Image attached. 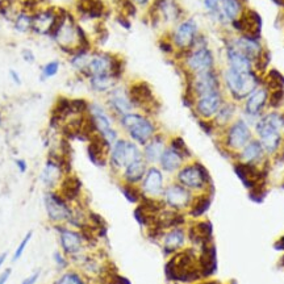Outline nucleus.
<instances>
[{"instance_id":"nucleus-1","label":"nucleus","mask_w":284,"mask_h":284,"mask_svg":"<svg viewBox=\"0 0 284 284\" xmlns=\"http://www.w3.org/2000/svg\"><path fill=\"white\" fill-rule=\"evenodd\" d=\"M50 40L66 57L83 47L95 49L94 41L90 37L85 27L75 17L74 12L66 8H62L61 17Z\"/></svg>"},{"instance_id":"nucleus-2","label":"nucleus","mask_w":284,"mask_h":284,"mask_svg":"<svg viewBox=\"0 0 284 284\" xmlns=\"http://www.w3.org/2000/svg\"><path fill=\"white\" fill-rule=\"evenodd\" d=\"M116 122L126 134V138L132 139L141 148L159 132L158 124L153 116L139 111L129 112L126 115L116 118Z\"/></svg>"},{"instance_id":"nucleus-3","label":"nucleus","mask_w":284,"mask_h":284,"mask_svg":"<svg viewBox=\"0 0 284 284\" xmlns=\"http://www.w3.org/2000/svg\"><path fill=\"white\" fill-rule=\"evenodd\" d=\"M71 171L70 157H64L55 148H50L42 170L38 174V180L45 191L58 189L63 178Z\"/></svg>"},{"instance_id":"nucleus-4","label":"nucleus","mask_w":284,"mask_h":284,"mask_svg":"<svg viewBox=\"0 0 284 284\" xmlns=\"http://www.w3.org/2000/svg\"><path fill=\"white\" fill-rule=\"evenodd\" d=\"M87 118L92 126L95 135H99L111 148L118 138V129L115 126L116 118L113 117L105 104L99 102H90Z\"/></svg>"},{"instance_id":"nucleus-5","label":"nucleus","mask_w":284,"mask_h":284,"mask_svg":"<svg viewBox=\"0 0 284 284\" xmlns=\"http://www.w3.org/2000/svg\"><path fill=\"white\" fill-rule=\"evenodd\" d=\"M221 78L225 88L236 102L246 99L254 90L262 86V77L254 70L249 73H238L227 67L221 73Z\"/></svg>"},{"instance_id":"nucleus-6","label":"nucleus","mask_w":284,"mask_h":284,"mask_svg":"<svg viewBox=\"0 0 284 284\" xmlns=\"http://www.w3.org/2000/svg\"><path fill=\"white\" fill-rule=\"evenodd\" d=\"M125 74V59L112 51L94 49L90 58L85 79L91 75H112L121 82Z\"/></svg>"},{"instance_id":"nucleus-7","label":"nucleus","mask_w":284,"mask_h":284,"mask_svg":"<svg viewBox=\"0 0 284 284\" xmlns=\"http://www.w3.org/2000/svg\"><path fill=\"white\" fill-rule=\"evenodd\" d=\"M196 254L192 249H183L174 255L166 264V275L169 279L180 281L195 280L201 274V270L197 268Z\"/></svg>"},{"instance_id":"nucleus-8","label":"nucleus","mask_w":284,"mask_h":284,"mask_svg":"<svg viewBox=\"0 0 284 284\" xmlns=\"http://www.w3.org/2000/svg\"><path fill=\"white\" fill-rule=\"evenodd\" d=\"M45 215L51 227L70 225L75 217V205L64 199L57 189L45 191L42 195Z\"/></svg>"},{"instance_id":"nucleus-9","label":"nucleus","mask_w":284,"mask_h":284,"mask_svg":"<svg viewBox=\"0 0 284 284\" xmlns=\"http://www.w3.org/2000/svg\"><path fill=\"white\" fill-rule=\"evenodd\" d=\"M183 75H195L216 68V57L209 46L192 47L184 54L174 58Z\"/></svg>"},{"instance_id":"nucleus-10","label":"nucleus","mask_w":284,"mask_h":284,"mask_svg":"<svg viewBox=\"0 0 284 284\" xmlns=\"http://www.w3.org/2000/svg\"><path fill=\"white\" fill-rule=\"evenodd\" d=\"M148 17L152 27H166V31H169L186 17V11L178 0H153L148 8Z\"/></svg>"},{"instance_id":"nucleus-11","label":"nucleus","mask_w":284,"mask_h":284,"mask_svg":"<svg viewBox=\"0 0 284 284\" xmlns=\"http://www.w3.org/2000/svg\"><path fill=\"white\" fill-rule=\"evenodd\" d=\"M200 33H201V31H200L199 23L196 21V19L187 16L178 24H175L173 28H170L169 31L165 32V34L171 41V44L175 49V57L191 50Z\"/></svg>"},{"instance_id":"nucleus-12","label":"nucleus","mask_w":284,"mask_h":284,"mask_svg":"<svg viewBox=\"0 0 284 284\" xmlns=\"http://www.w3.org/2000/svg\"><path fill=\"white\" fill-rule=\"evenodd\" d=\"M186 82L184 94L193 100L196 98H201L205 95L221 92L223 87V78L221 73L217 68L209 71H204L195 75H183Z\"/></svg>"},{"instance_id":"nucleus-13","label":"nucleus","mask_w":284,"mask_h":284,"mask_svg":"<svg viewBox=\"0 0 284 284\" xmlns=\"http://www.w3.org/2000/svg\"><path fill=\"white\" fill-rule=\"evenodd\" d=\"M142 158L141 146L137 145L132 139L120 137L108 152V166L112 173L120 174L126 166L137 159Z\"/></svg>"},{"instance_id":"nucleus-14","label":"nucleus","mask_w":284,"mask_h":284,"mask_svg":"<svg viewBox=\"0 0 284 284\" xmlns=\"http://www.w3.org/2000/svg\"><path fill=\"white\" fill-rule=\"evenodd\" d=\"M53 230L57 236L59 250L66 254L70 259H74L82 254H85L90 247L83 230L73 228L70 225H54Z\"/></svg>"},{"instance_id":"nucleus-15","label":"nucleus","mask_w":284,"mask_h":284,"mask_svg":"<svg viewBox=\"0 0 284 284\" xmlns=\"http://www.w3.org/2000/svg\"><path fill=\"white\" fill-rule=\"evenodd\" d=\"M175 182L186 187L192 193H201L206 187L210 186L209 171L205 169L203 163L197 161H188L180 167L175 174Z\"/></svg>"},{"instance_id":"nucleus-16","label":"nucleus","mask_w":284,"mask_h":284,"mask_svg":"<svg viewBox=\"0 0 284 284\" xmlns=\"http://www.w3.org/2000/svg\"><path fill=\"white\" fill-rule=\"evenodd\" d=\"M128 92L133 103L134 111L144 112L154 116L159 109V102L152 86L145 81H134L128 85Z\"/></svg>"},{"instance_id":"nucleus-17","label":"nucleus","mask_w":284,"mask_h":284,"mask_svg":"<svg viewBox=\"0 0 284 284\" xmlns=\"http://www.w3.org/2000/svg\"><path fill=\"white\" fill-rule=\"evenodd\" d=\"M61 12V7H50V6H42V7L33 11L32 34L38 36V37L50 38L58 21H59Z\"/></svg>"},{"instance_id":"nucleus-18","label":"nucleus","mask_w":284,"mask_h":284,"mask_svg":"<svg viewBox=\"0 0 284 284\" xmlns=\"http://www.w3.org/2000/svg\"><path fill=\"white\" fill-rule=\"evenodd\" d=\"M193 197H195V193H192L186 187H183L182 184L174 180L166 186L161 200L167 209L183 212V210L188 209Z\"/></svg>"},{"instance_id":"nucleus-19","label":"nucleus","mask_w":284,"mask_h":284,"mask_svg":"<svg viewBox=\"0 0 284 284\" xmlns=\"http://www.w3.org/2000/svg\"><path fill=\"white\" fill-rule=\"evenodd\" d=\"M230 28L237 34H249L253 37L262 38V27L263 21L257 11L253 8L245 7L244 12L236 20L230 21Z\"/></svg>"},{"instance_id":"nucleus-20","label":"nucleus","mask_w":284,"mask_h":284,"mask_svg":"<svg viewBox=\"0 0 284 284\" xmlns=\"http://www.w3.org/2000/svg\"><path fill=\"white\" fill-rule=\"evenodd\" d=\"M104 104L115 118L121 117L129 112L134 111L133 103L129 96L128 86H122L120 83L105 95Z\"/></svg>"},{"instance_id":"nucleus-21","label":"nucleus","mask_w":284,"mask_h":284,"mask_svg":"<svg viewBox=\"0 0 284 284\" xmlns=\"http://www.w3.org/2000/svg\"><path fill=\"white\" fill-rule=\"evenodd\" d=\"M167 183H166V174L158 166H149L146 171L145 176L142 182L139 183V189H141L144 197L149 199H161L163 195Z\"/></svg>"},{"instance_id":"nucleus-22","label":"nucleus","mask_w":284,"mask_h":284,"mask_svg":"<svg viewBox=\"0 0 284 284\" xmlns=\"http://www.w3.org/2000/svg\"><path fill=\"white\" fill-rule=\"evenodd\" d=\"M253 139L251 130L244 118L230 124L225 134V148L230 152H241Z\"/></svg>"},{"instance_id":"nucleus-23","label":"nucleus","mask_w":284,"mask_h":284,"mask_svg":"<svg viewBox=\"0 0 284 284\" xmlns=\"http://www.w3.org/2000/svg\"><path fill=\"white\" fill-rule=\"evenodd\" d=\"M107 6L103 0H77L74 15L79 23H102L107 16Z\"/></svg>"},{"instance_id":"nucleus-24","label":"nucleus","mask_w":284,"mask_h":284,"mask_svg":"<svg viewBox=\"0 0 284 284\" xmlns=\"http://www.w3.org/2000/svg\"><path fill=\"white\" fill-rule=\"evenodd\" d=\"M224 103L225 102H224L223 92H215L195 99L192 111L201 120H212Z\"/></svg>"},{"instance_id":"nucleus-25","label":"nucleus","mask_w":284,"mask_h":284,"mask_svg":"<svg viewBox=\"0 0 284 284\" xmlns=\"http://www.w3.org/2000/svg\"><path fill=\"white\" fill-rule=\"evenodd\" d=\"M230 44L237 47L241 53H244L246 57L254 62L259 57V54L264 50V46L262 44V38L253 37L249 34H237V36H230L228 37Z\"/></svg>"},{"instance_id":"nucleus-26","label":"nucleus","mask_w":284,"mask_h":284,"mask_svg":"<svg viewBox=\"0 0 284 284\" xmlns=\"http://www.w3.org/2000/svg\"><path fill=\"white\" fill-rule=\"evenodd\" d=\"M234 171L241 179V182L244 183V186L249 189H251L259 183L266 182V175H267V171H264V169H258V165L245 162L234 163Z\"/></svg>"},{"instance_id":"nucleus-27","label":"nucleus","mask_w":284,"mask_h":284,"mask_svg":"<svg viewBox=\"0 0 284 284\" xmlns=\"http://www.w3.org/2000/svg\"><path fill=\"white\" fill-rule=\"evenodd\" d=\"M224 49H225V62L227 67L238 73H249L253 71V62L249 57L241 53L237 47L230 44L228 37L224 38Z\"/></svg>"},{"instance_id":"nucleus-28","label":"nucleus","mask_w":284,"mask_h":284,"mask_svg":"<svg viewBox=\"0 0 284 284\" xmlns=\"http://www.w3.org/2000/svg\"><path fill=\"white\" fill-rule=\"evenodd\" d=\"M167 145H169V137L162 132H158L141 148L142 158L145 159L149 166H157Z\"/></svg>"},{"instance_id":"nucleus-29","label":"nucleus","mask_w":284,"mask_h":284,"mask_svg":"<svg viewBox=\"0 0 284 284\" xmlns=\"http://www.w3.org/2000/svg\"><path fill=\"white\" fill-rule=\"evenodd\" d=\"M268 90L264 86H259L257 90H254L246 99H245V116L246 117H255L257 121L259 120L262 111L268 103Z\"/></svg>"},{"instance_id":"nucleus-30","label":"nucleus","mask_w":284,"mask_h":284,"mask_svg":"<svg viewBox=\"0 0 284 284\" xmlns=\"http://www.w3.org/2000/svg\"><path fill=\"white\" fill-rule=\"evenodd\" d=\"M186 241L187 234L180 227L165 230L161 237V244H162V250L165 255H174L178 251L183 250Z\"/></svg>"},{"instance_id":"nucleus-31","label":"nucleus","mask_w":284,"mask_h":284,"mask_svg":"<svg viewBox=\"0 0 284 284\" xmlns=\"http://www.w3.org/2000/svg\"><path fill=\"white\" fill-rule=\"evenodd\" d=\"M57 191L71 204H79L83 195V183L78 175L70 173L64 176Z\"/></svg>"},{"instance_id":"nucleus-32","label":"nucleus","mask_w":284,"mask_h":284,"mask_svg":"<svg viewBox=\"0 0 284 284\" xmlns=\"http://www.w3.org/2000/svg\"><path fill=\"white\" fill-rule=\"evenodd\" d=\"M108 152L109 146L99 135H94L87 142V157L96 167L108 166Z\"/></svg>"},{"instance_id":"nucleus-33","label":"nucleus","mask_w":284,"mask_h":284,"mask_svg":"<svg viewBox=\"0 0 284 284\" xmlns=\"http://www.w3.org/2000/svg\"><path fill=\"white\" fill-rule=\"evenodd\" d=\"M186 162H188V161L180 153H178L171 146L167 145V148L163 152L162 157H161L157 166L162 170L163 173L167 174V175H175L180 170V167Z\"/></svg>"},{"instance_id":"nucleus-34","label":"nucleus","mask_w":284,"mask_h":284,"mask_svg":"<svg viewBox=\"0 0 284 284\" xmlns=\"http://www.w3.org/2000/svg\"><path fill=\"white\" fill-rule=\"evenodd\" d=\"M149 169V165L144 158H139L130 165H128L125 169L122 170L121 173L118 174L121 178V183H126V184H133V186H139V183L142 182L144 176H145L146 171Z\"/></svg>"},{"instance_id":"nucleus-35","label":"nucleus","mask_w":284,"mask_h":284,"mask_svg":"<svg viewBox=\"0 0 284 284\" xmlns=\"http://www.w3.org/2000/svg\"><path fill=\"white\" fill-rule=\"evenodd\" d=\"M94 49H88V47H83L79 50L71 53L67 55V63L71 67V70L74 71L75 75L79 77L81 79L85 81V75L87 73L88 63H90V58H91V53Z\"/></svg>"},{"instance_id":"nucleus-36","label":"nucleus","mask_w":284,"mask_h":284,"mask_svg":"<svg viewBox=\"0 0 284 284\" xmlns=\"http://www.w3.org/2000/svg\"><path fill=\"white\" fill-rule=\"evenodd\" d=\"M88 88L96 95H107L120 83L112 75H91L85 79Z\"/></svg>"},{"instance_id":"nucleus-37","label":"nucleus","mask_w":284,"mask_h":284,"mask_svg":"<svg viewBox=\"0 0 284 284\" xmlns=\"http://www.w3.org/2000/svg\"><path fill=\"white\" fill-rule=\"evenodd\" d=\"M264 154L266 153L259 139H251L240 152V162L258 165L264 158Z\"/></svg>"},{"instance_id":"nucleus-38","label":"nucleus","mask_w":284,"mask_h":284,"mask_svg":"<svg viewBox=\"0 0 284 284\" xmlns=\"http://www.w3.org/2000/svg\"><path fill=\"white\" fill-rule=\"evenodd\" d=\"M12 23H14L15 31L19 32V33L27 34L32 33V25H33V12L29 10H24L20 8L15 14L14 19H12Z\"/></svg>"},{"instance_id":"nucleus-39","label":"nucleus","mask_w":284,"mask_h":284,"mask_svg":"<svg viewBox=\"0 0 284 284\" xmlns=\"http://www.w3.org/2000/svg\"><path fill=\"white\" fill-rule=\"evenodd\" d=\"M234 115H236V104L233 102H225L221 105L216 116L212 118V121L216 128H225L232 122Z\"/></svg>"},{"instance_id":"nucleus-40","label":"nucleus","mask_w":284,"mask_h":284,"mask_svg":"<svg viewBox=\"0 0 284 284\" xmlns=\"http://www.w3.org/2000/svg\"><path fill=\"white\" fill-rule=\"evenodd\" d=\"M246 4L242 0H221V12L228 23L236 20L244 12Z\"/></svg>"},{"instance_id":"nucleus-41","label":"nucleus","mask_w":284,"mask_h":284,"mask_svg":"<svg viewBox=\"0 0 284 284\" xmlns=\"http://www.w3.org/2000/svg\"><path fill=\"white\" fill-rule=\"evenodd\" d=\"M51 284H88L87 277L78 268H68L59 272L54 281Z\"/></svg>"},{"instance_id":"nucleus-42","label":"nucleus","mask_w":284,"mask_h":284,"mask_svg":"<svg viewBox=\"0 0 284 284\" xmlns=\"http://www.w3.org/2000/svg\"><path fill=\"white\" fill-rule=\"evenodd\" d=\"M262 86L267 88L268 92L284 88V75L276 68H268L262 77Z\"/></svg>"},{"instance_id":"nucleus-43","label":"nucleus","mask_w":284,"mask_h":284,"mask_svg":"<svg viewBox=\"0 0 284 284\" xmlns=\"http://www.w3.org/2000/svg\"><path fill=\"white\" fill-rule=\"evenodd\" d=\"M209 206H210V196L208 193L201 192L199 193V195H195L192 203H191V205H189L188 208L189 215L192 217H195V219H197V217L203 216L204 213L209 209Z\"/></svg>"},{"instance_id":"nucleus-44","label":"nucleus","mask_w":284,"mask_h":284,"mask_svg":"<svg viewBox=\"0 0 284 284\" xmlns=\"http://www.w3.org/2000/svg\"><path fill=\"white\" fill-rule=\"evenodd\" d=\"M62 68V62L59 59H51V61H47L46 63H44L40 68V75H38V79L41 82H46L50 81V79L55 78L59 71Z\"/></svg>"},{"instance_id":"nucleus-45","label":"nucleus","mask_w":284,"mask_h":284,"mask_svg":"<svg viewBox=\"0 0 284 284\" xmlns=\"http://www.w3.org/2000/svg\"><path fill=\"white\" fill-rule=\"evenodd\" d=\"M203 4L212 20L221 24V25L229 24L223 15V12H221V0H203Z\"/></svg>"},{"instance_id":"nucleus-46","label":"nucleus","mask_w":284,"mask_h":284,"mask_svg":"<svg viewBox=\"0 0 284 284\" xmlns=\"http://www.w3.org/2000/svg\"><path fill=\"white\" fill-rule=\"evenodd\" d=\"M120 191L124 195L129 203L132 204H139L144 199L141 189L138 186H133V184H126V183H121L120 184Z\"/></svg>"},{"instance_id":"nucleus-47","label":"nucleus","mask_w":284,"mask_h":284,"mask_svg":"<svg viewBox=\"0 0 284 284\" xmlns=\"http://www.w3.org/2000/svg\"><path fill=\"white\" fill-rule=\"evenodd\" d=\"M271 63V51L264 47V50L259 54V57L253 62V70L257 73L258 75L263 77L266 74V71L268 70V66Z\"/></svg>"},{"instance_id":"nucleus-48","label":"nucleus","mask_w":284,"mask_h":284,"mask_svg":"<svg viewBox=\"0 0 284 284\" xmlns=\"http://www.w3.org/2000/svg\"><path fill=\"white\" fill-rule=\"evenodd\" d=\"M169 146H171L173 149H175L176 152L180 153L187 161H191L192 158V153L189 150L188 145L186 144V141L183 139V137L180 135H173L169 138Z\"/></svg>"},{"instance_id":"nucleus-49","label":"nucleus","mask_w":284,"mask_h":284,"mask_svg":"<svg viewBox=\"0 0 284 284\" xmlns=\"http://www.w3.org/2000/svg\"><path fill=\"white\" fill-rule=\"evenodd\" d=\"M32 238H33V232L29 230V232H28V233L25 234L23 238H21V241L19 242V245L16 246V249H15L14 254H12V262H17V260L23 257L24 253H25V250H27V247L29 246V244H31Z\"/></svg>"},{"instance_id":"nucleus-50","label":"nucleus","mask_w":284,"mask_h":284,"mask_svg":"<svg viewBox=\"0 0 284 284\" xmlns=\"http://www.w3.org/2000/svg\"><path fill=\"white\" fill-rule=\"evenodd\" d=\"M51 258H53V262H54L55 268H57L59 272H63V271H66L70 268L71 259L67 257V255H66V254L62 253L59 249L53 253V257Z\"/></svg>"},{"instance_id":"nucleus-51","label":"nucleus","mask_w":284,"mask_h":284,"mask_svg":"<svg viewBox=\"0 0 284 284\" xmlns=\"http://www.w3.org/2000/svg\"><path fill=\"white\" fill-rule=\"evenodd\" d=\"M158 46H159V50L162 51L163 54L169 55V57L174 58L175 57V49H174L173 44H171V41L167 38V36H166L165 33L161 36V38H159L158 41Z\"/></svg>"},{"instance_id":"nucleus-52","label":"nucleus","mask_w":284,"mask_h":284,"mask_svg":"<svg viewBox=\"0 0 284 284\" xmlns=\"http://www.w3.org/2000/svg\"><path fill=\"white\" fill-rule=\"evenodd\" d=\"M284 102V88L280 90H275V91H271L268 94V103L270 108H279L281 105V103Z\"/></svg>"},{"instance_id":"nucleus-53","label":"nucleus","mask_w":284,"mask_h":284,"mask_svg":"<svg viewBox=\"0 0 284 284\" xmlns=\"http://www.w3.org/2000/svg\"><path fill=\"white\" fill-rule=\"evenodd\" d=\"M116 23H117L122 29H125V31H130V29H132V21H130V17L121 14V12L116 16Z\"/></svg>"},{"instance_id":"nucleus-54","label":"nucleus","mask_w":284,"mask_h":284,"mask_svg":"<svg viewBox=\"0 0 284 284\" xmlns=\"http://www.w3.org/2000/svg\"><path fill=\"white\" fill-rule=\"evenodd\" d=\"M21 58H23V61L25 63H29V64H33L36 63V54H34V51L32 49H23L21 50Z\"/></svg>"},{"instance_id":"nucleus-55","label":"nucleus","mask_w":284,"mask_h":284,"mask_svg":"<svg viewBox=\"0 0 284 284\" xmlns=\"http://www.w3.org/2000/svg\"><path fill=\"white\" fill-rule=\"evenodd\" d=\"M41 274H42V272H41V270L33 271V272L28 275L27 277H24L23 281H21L20 284H36L38 280H40Z\"/></svg>"},{"instance_id":"nucleus-56","label":"nucleus","mask_w":284,"mask_h":284,"mask_svg":"<svg viewBox=\"0 0 284 284\" xmlns=\"http://www.w3.org/2000/svg\"><path fill=\"white\" fill-rule=\"evenodd\" d=\"M199 125L206 134H212L213 130L216 129L212 120H201V118H199Z\"/></svg>"},{"instance_id":"nucleus-57","label":"nucleus","mask_w":284,"mask_h":284,"mask_svg":"<svg viewBox=\"0 0 284 284\" xmlns=\"http://www.w3.org/2000/svg\"><path fill=\"white\" fill-rule=\"evenodd\" d=\"M15 166H16V169L19 170V173L21 174H25L28 171V169H29V165H28V162L24 158L15 159Z\"/></svg>"},{"instance_id":"nucleus-58","label":"nucleus","mask_w":284,"mask_h":284,"mask_svg":"<svg viewBox=\"0 0 284 284\" xmlns=\"http://www.w3.org/2000/svg\"><path fill=\"white\" fill-rule=\"evenodd\" d=\"M10 78H11V81L14 82L16 86H21V83H23L21 75L19 74V71L14 70V68H11V70H10Z\"/></svg>"},{"instance_id":"nucleus-59","label":"nucleus","mask_w":284,"mask_h":284,"mask_svg":"<svg viewBox=\"0 0 284 284\" xmlns=\"http://www.w3.org/2000/svg\"><path fill=\"white\" fill-rule=\"evenodd\" d=\"M109 284H130L128 280H126L125 277L120 276V275L115 274L112 275L111 279H109Z\"/></svg>"},{"instance_id":"nucleus-60","label":"nucleus","mask_w":284,"mask_h":284,"mask_svg":"<svg viewBox=\"0 0 284 284\" xmlns=\"http://www.w3.org/2000/svg\"><path fill=\"white\" fill-rule=\"evenodd\" d=\"M11 274H12V268H6V270L0 274V284H7V281L10 280Z\"/></svg>"},{"instance_id":"nucleus-61","label":"nucleus","mask_w":284,"mask_h":284,"mask_svg":"<svg viewBox=\"0 0 284 284\" xmlns=\"http://www.w3.org/2000/svg\"><path fill=\"white\" fill-rule=\"evenodd\" d=\"M8 258V253L7 251H4V253H0V268L3 267V264L6 263V260Z\"/></svg>"},{"instance_id":"nucleus-62","label":"nucleus","mask_w":284,"mask_h":284,"mask_svg":"<svg viewBox=\"0 0 284 284\" xmlns=\"http://www.w3.org/2000/svg\"><path fill=\"white\" fill-rule=\"evenodd\" d=\"M10 2H11V0H0V10H2L3 7H6V6H7Z\"/></svg>"},{"instance_id":"nucleus-63","label":"nucleus","mask_w":284,"mask_h":284,"mask_svg":"<svg viewBox=\"0 0 284 284\" xmlns=\"http://www.w3.org/2000/svg\"><path fill=\"white\" fill-rule=\"evenodd\" d=\"M2 121H3V117H2V112H0V126H2Z\"/></svg>"}]
</instances>
